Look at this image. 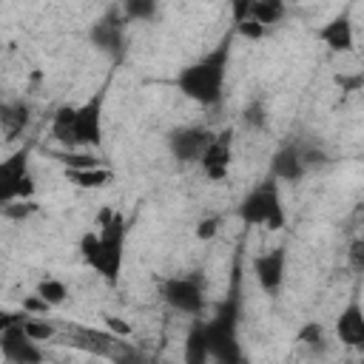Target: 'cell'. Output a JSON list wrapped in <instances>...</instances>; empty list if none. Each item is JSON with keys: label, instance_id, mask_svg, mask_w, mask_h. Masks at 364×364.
I'll return each mask as SVG.
<instances>
[{"label": "cell", "instance_id": "cell-1", "mask_svg": "<svg viewBox=\"0 0 364 364\" xmlns=\"http://www.w3.org/2000/svg\"><path fill=\"white\" fill-rule=\"evenodd\" d=\"M125 236H128V222L119 210H105L100 216V230H85L80 236V256L88 267H94V273L108 282L117 284L119 273H122V262H125Z\"/></svg>", "mask_w": 364, "mask_h": 364}, {"label": "cell", "instance_id": "cell-2", "mask_svg": "<svg viewBox=\"0 0 364 364\" xmlns=\"http://www.w3.org/2000/svg\"><path fill=\"white\" fill-rule=\"evenodd\" d=\"M230 46H233V31H228L208 54H202L191 65L179 68V74L173 80L176 88L199 105H216L225 94V77H228V65H230Z\"/></svg>", "mask_w": 364, "mask_h": 364}, {"label": "cell", "instance_id": "cell-3", "mask_svg": "<svg viewBox=\"0 0 364 364\" xmlns=\"http://www.w3.org/2000/svg\"><path fill=\"white\" fill-rule=\"evenodd\" d=\"M239 219L250 225H264L267 230H282L287 222L284 205H282V191L273 176H267L262 185H256L250 193L242 196L239 202Z\"/></svg>", "mask_w": 364, "mask_h": 364}, {"label": "cell", "instance_id": "cell-4", "mask_svg": "<svg viewBox=\"0 0 364 364\" xmlns=\"http://www.w3.org/2000/svg\"><path fill=\"white\" fill-rule=\"evenodd\" d=\"M202 327L208 341V358H216L222 364H239L245 358L236 338V301L222 304L219 316L210 321H202Z\"/></svg>", "mask_w": 364, "mask_h": 364}, {"label": "cell", "instance_id": "cell-5", "mask_svg": "<svg viewBox=\"0 0 364 364\" xmlns=\"http://www.w3.org/2000/svg\"><path fill=\"white\" fill-rule=\"evenodd\" d=\"M28 148H17L6 159H0V208L11 202L34 199V179L28 171Z\"/></svg>", "mask_w": 364, "mask_h": 364}, {"label": "cell", "instance_id": "cell-6", "mask_svg": "<svg viewBox=\"0 0 364 364\" xmlns=\"http://www.w3.org/2000/svg\"><path fill=\"white\" fill-rule=\"evenodd\" d=\"M102 108H105V85L94 91L85 102L74 105V148L102 145Z\"/></svg>", "mask_w": 364, "mask_h": 364}, {"label": "cell", "instance_id": "cell-7", "mask_svg": "<svg viewBox=\"0 0 364 364\" xmlns=\"http://www.w3.org/2000/svg\"><path fill=\"white\" fill-rule=\"evenodd\" d=\"M162 299L185 316H199L205 307V290L199 276H173L162 284Z\"/></svg>", "mask_w": 364, "mask_h": 364}, {"label": "cell", "instance_id": "cell-8", "mask_svg": "<svg viewBox=\"0 0 364 364\" xmlns=\"http://www.w3.org/2000/svg\"><path fill=\"white\" fill-rule=\"evenodd\" d=\"M213 131L210 128H202V125H185V128H173L168 134V151L176 162L182 165H191V162H199L202 151L208 148Z\"/></svg>", "mask_w": 364, "mask_h": 364}, {"label": "cell", "instance_id": "cell-9", "mask_svg": "<svg viewBox=\"0 0 364 364\" xmlns=\"http://www.w3.org/2000/svg\"><path fill=\"white\" fill-rule=\"evenodd\" d=\"M230 159H233V131L225 128V131L210 136L208 148L199 156V165H202V173L210 182H222L230 171Z\"/></svg>", "mask_w": 364, "mask_h": 364}, {"label": "cell", "instance_id": "cell-10", "mask_svg": "<svg viewBox=\"0 0 364 364\" xmlns=\"http://www.w3.org/2000/svg\"><path fill=\"white\" fill-rule=\"evenodd\" d=\"M20 318H23V316H20ZM20 318L11 321L6 330H0V353H3V358L11 361V364H37V361H43V350L37 347L34 338L26 336Z\"/></svg>", "mask_w": 364, "mask_h": 364}, {"label": "cell", "instance_id": "cell-11", "mask_svg": "<svg viewBox=\"0 0 364 364\" xmlns=\"http://www.w3.org/2000/svg\"><path fill=\"white\" fill-rule=\"evenodd\" d=\"M284 264H287L284 247H273V250H264V253L253 256V276H256V284L262 287V293L276 296L282 290V284H284Z\"/></svg>", "mask_w": 364, "mask_h": 364}, {"label": "cell", "instance_id": "cell-12", "mask_svg": "<svg viewBox=\"0 0 364 364\" xmlns=\"http://www.w3.org/2000/svg\"><path fill=\"white\" fill-rule=\"evenodd\" d=\"M304 171H307V165L301 159L299 145H282L270 159V176L276 182H299L304 176Z\"/></svg>", "mask_w": 364, "mask_h": 364}, {"label": "cell", "instance_id": "cell-13", "mask_svg": "<svg viewBox=\"0 0 364 364\" xmlns=\"http://www.w3.org/2000/svg\"><path fill=\"white\" fill-rule=\"evenodd\" d=\"M336 336L344 347H364V310L358 299H353L336 318Z\"/></svg>", "mask_w": 364, "mask_h": 364}, {"label": "cell", "instance_id": "cell-14", "mask_svg": "<svg viewBox=\"0 0 364 364\" xmlns=\"http://www.w3.org/2000/svg\"><path fill=\"white\" fill-rule=\"evenodd\" d=\"M330 51H338V54H344V51H353V46H355V31H353V20L347 17V14H336L330 23H324L321 28H318V34H316Z\"/></svg>", "mask_w": 364, "mask_h": 364}, {"label": "cell", "instance_id": "cell-15", "mask_svg": "<svg viewBox=\"0 0 364 364\" xmlns=\"http://www.w3.org/2000/svg\"><path fill=\"white\" fill-rule=\"evenodd\" d=\"M91 43H94L100 51H105V54H117V51L122 48V43H125L122 23H119L114 14L97 20V23L91 26Z\"/></svg>", "mask_w": 364, "mask_h": 364}, {"label": "cell", "instance_id": "cell-16", "mask_svg": "<svg viewBox=\"0 0 364 364\" xmlns=\"http://www.w3.org/2000/svg\"><path fill=\"white\" fill-rule=\"evenodd\" d=\"M65 176L77 185V188H105L108 182H111V171L108 168H100V165H94V168H65Z\"/></svg>", "mask_w": 364, "mask_h": 364}, {"label": "cell", "instance_id": "cell-17", "mask_svg": "<svg viewBox=\"0 0 364 364\" xmlns=\"http://www.w3.org/2000/svg\"><path fill=\"white\" fill-rule=\"evenodd\" d=\"M51 136L60 145H74V105H60L51 119Z\"/></svg>", "mask_w": 364, "mask_h": 364}, {"label": "cell", "instance_id": "cell-18", "mask_svg": "<svg viewBox=\"0 0 364 364\" xmlns=\"http://www.w3.org/2000/svg\"><path fill=\"white\" fill-rule=\"evenodd\" d=\"M284 11H287L284 0H250V17L259 20L264 28L276 26L284 17Z\"/></svg>", "mask_w": 364, "mask_h": 364}, {"label": "cell", "instance_id": "cell-19", "mask_svg": "<svg viewBox=\"0 0 364 364\" xmlns=\"http://www.w3.org/2000/svg\"><path fill=\"white\" fill-rule=\"evenodd\" d=\"M37 296H40L48 307H60V304H65V299H68V287H65V282L48 276V279H43V282L37 284Z\"/></svg>", "mask_w": 364, "mask_h": 364}, {"label": "cell", "instance_id": "cell-20", "mask_svg": "<svg viewBox=\"0 0 364 364\" xmlns=\"http://www.w3.org/2000/svg\"><path fill=\"white\" fill-rule=\"evenodd\" d=\"M185 358H188L191 364H202V361L208 358V341H205V327H202V321H196L193 330L188 333Z\"/></svg>", "mask_w": 364, "mask_h": 364}, {"label": "cell", "instance_id": "cell-21", "mask_svg": "<svg viewBox=\"0 0 364 364\" xmlns=\"http://www.w3.org/2000/svg\"><path fill=\"white\" fill-rule=\"evenodd\" d=\"M159 0H122V11L128 20H151L156 14Z\"/></svg>", "mask_w": 364, "mask_h": 364}, {"label": "cell", "instance_id": "cell-22", "mask_svg": "<svg viewBox=\"0 0 364 364\" xmlns=\"http://www.w3.org/2000/svg\"><path fill=\"white\" fill-rule=\"evenodd\" d=\"M20 324H23V330H26V336L28 338H34V341H48L51 336H54V324H48L46 318H20Z\"/></svg>", "mask_w": 364, "mask_h": 364}, {"label": "cell", "instance_id": "cell-23", "mask_svg": "<svg viewBox=\"0 0 364 364\" xmlns=\"http://www.w3.org/2000/svg\"><path fill=\"white\" fill-rule=\"evenodd\" d=\"M299 341H304L310 350H321L324 347V330H321V324H316V321L304 324L299 330Z\"/></svg>", "mask_w": 364, "mask_h": 364}, {"label": "cell", "instance_id": "cell-24", "mask_svg": "<svg viewBox=\"0 0 364 364\" xmlns=\"http://www.w3.org/2000/svg\"><path fill=\"white\" fill-rule=\"evenodd\" d=\"M242 119H245V125H247V128H264V122H267L264 105H262V102H250V105L245 108Z\"/></svg>", "mask_w": 364, "mask_h": 364}, {"label": "cell", "instance_id": "cell-25", "mask_svg": "<svg viewBox=\"0 0 364 364\" xmlns=\"http://www.w3.org/2000/svg\"><path fill=\"white\" fill-rule=\"evenodd\" d=\"M264 31H267V28H264L259 20H253V17L236 23V34H242L245 40H259V37H264Z\"/></svg>", "mask_w": 364, "mask_h": 364}, {"label": "cell", "instance_id": "cell-26", "mask_svg": "<svg viewBox=\"0 0 364 364\" xmlns=\"http://www.w3.org/2000/svg\"><path fill=\"white\" fill-rule=\"evenodd\" d=\"M216 233H219V219H216V216H205V219L196 222V239L208 242V239H213Z\"/></svg>", "mask_w": 364, "mask_h": 364}, {"label": "cell", "instance_id": "cell-27", "mask_svg": "<svg viewBox=\"0 0 364 364\" xmlns=\"http://www.w3.org/2000/svg\"><path fill=\"white\" fill-rule=\"evenodd\" d=\"M31 210H34V202L31 199H26L23 205H3V213L11 216V219H26Z\"/></svg>", "mask_w": 364, "mask_h": 364}, {"label": "cell", "instance_id": "cell-28", "mask_svg": "<svg viewBox=\"0 0 364 364\" xmlns=\"http://www.w3.org/2000/svg\"><path fill=\"white\" fill-rule=\"evenodd\" d=\"M230 9H233V26L250 17V0H230Z\"/></svg>", "mask_w": 364, "mask_h": 364}, {"label": "cell", "instance_id": "cell-29", "mask_svg": "<svg viewBox=\"0 0 364 364\" xmlns=\"http://www.w3.org/2000/svg\"><path fill=\"white\" fill-rule=\"evenodd\" d=\"M350 262H353L355 270L364 267V242H361V239H355V242L350 245Z\"/></svg>", "mask_w": 364, "mask_h": 364}, {"label": "cell", "instance_id": "cell-30", "mask_svg": "<svg viewBox=\"0 0 364 364\" xmlns=\"http://www.w3.org/2000/svg\"><path fill=\"white\" fill-rule=\"evenodd\" d=\"M23 307H26V310H31V313H46V310H51V307H48L37 293H34V296H28V299L23 301Z\"/></svg>", "mask_w": 364, "mask_h": 364}, {"label": "cell", "instance_id": "cell-31", "mask_svg": "<svg viewBox=\"0 0 364 364\" xmlns=\"http://www.w3.org/2000/svg\"><path fill=\"white\" fill-rule=\"evenodd\" d=\"M105 324H108V330H114V333H119V336H128V333H131V327H128L125 321H119L117 316H108Z\"/></svg>", "mask_w": 364, "mask_h": 364}, {"label": "cell", "instance_id": "cell-32", "mask_svg": "<svg viewBox=\"0 0 364 364\" xmlns=\"http://www.w3.org/2000/svg\"><path fill=\"white\" fill-rule=\"evenodd\" d=\"M336 82L344 88V91H358V85H361V77L355 74V77H336Z\"/></svg>", "mask_w": 364, "mask_h": 364}, {"label": "cell", "instance_id": "cell-33", "mask_svg": "<svg viewBox=\"0 0 364 364\" xmlns=\"http://www.w3.org/2000/svg\"><path fill=\"white\" fill-rule=\"evenodd\" d=\"M0 6H3V0H0Z\"/></svg>", "mask_w": 364, "mask_h": 364}]
</instances>
